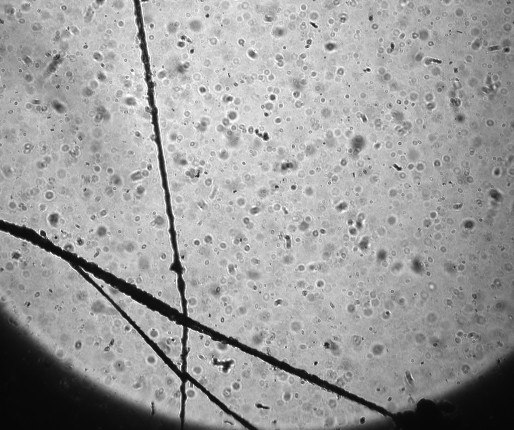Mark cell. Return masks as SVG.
Here are the masks:
<instances>
[{
    "label": "cell",
    "instance_id": "6da1fadb",
    "mask_svg": "<svg viewBox=\"0 0 514 430\" xmlns=\"http://www.w3.org/2000/svg\"><path fill=\"white\" fill-rule=\"evenodd\" d=\"M92 280L182 371L183 327L85 270Z\"/></svg>",
    "mask_w": 514,
    "mask_h": 430
},
{
    "label": "cell",
    "instance_id": "7a4b0ae2",
    "mask_svg": "<svg viewBox=\"0 0 514 430\" xmlns=\"http://www.w3.org/2000/svg\"><path fill=\"white\" fill-rule=\"evenodd\" d=\"M184 424L186 427L209 426L216 421V409L207 396L189 380L185 384Z\"/></svg>",
    "mask_w": 514,
    "mask_h": 430
},
{
    "label": "cell",
    "instance_id": "3957f363",
    "mask_svg": "<svg viewBox=\"0 0 514 430\" xmlns=\"http://www.w3.org/2000/svg\"><path fill=\"white\" fill-rule=\"evenodd\" d=\"M141 173H142V175L143 176V177H147L149 176V172L147 170H143Z\"/></svg>",
    "mask_w": 514,
    "mask_h": 430
}]
</instances>
